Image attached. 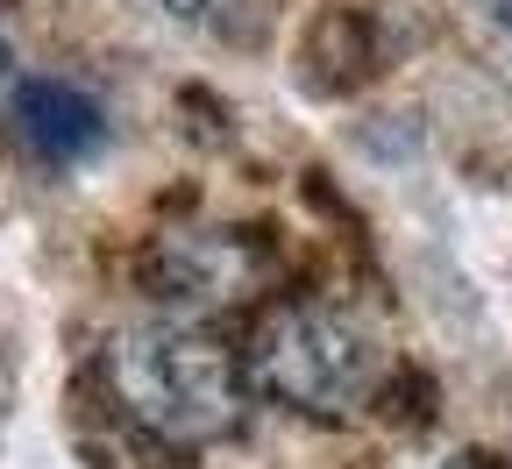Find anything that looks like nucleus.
Returning a JSON list of instances; mask_svg holds the SVG:
<instances>
[{"mask_svg":"<svg viewBox=\"0 0 512 469\" xmlns=\"http://www.w3.org/2000/svg\"><path fill=\"white\" fill-rule=\"evenodd\" d=\"M107 384H114V398L128 406V420L143 434L200 448V441H221L242 420L249 370L200 320L150 313V320H128L107 342Z\"/></svg>","mask_w":512,"mask_h":469,"instance_id":"1","label":"nucleus"},{"mask_svg":"<svg viewBox=\"0 0 512 469\" xmlns=\"http://www.w3.org/2000/svg\"><path fill=\"white\" fill-rule=\"evenodd\" d=\"M242 370L264 398H278V406L335 420L370 391V342H363V327L349 313L299 299V306H278L249 334Z\"/></svg>","mask_w":512,"mask_h":469,"instance_id":"2","label":"nucleus"},{"mask_svg":"<svg viewBox=\"0 0 512 469\" xmlns=\"http://www.w3.org/2000/svg\"><path fill=\"white\" fill-rule=\"evenodd\" d=\"M256 271V256L235 235H171L150 249V292L164 299V313H207L228 306Z\"/></svg>","mask_w":512,"mask_h":469,"instance_id":"3","label":"nucleus"},{"mask_svg":"<svg viewBox=\"0 0 512 469\" xmlns=\"http://www.w3.org/2000/svg\"><path fill=\"white\" fill-rule=\"evenodd\" d=\"M8 128L22 136L29 157L43 164H79L107 143V114L93 93H79L72 79H22L8 93Z\"/></svg>","mask_w":512,"mask_h":469,"instance_id":"4","label":"nucleus"},{"mask_svg":"<svg viewBox=\"0 0 512 469\" xmlns=\"http://www.w3.org/2000/svg\"><path fill=\"white\" fill-rule=\"evenodd\" d=\"M157 8H171L178 22H200V15H207V0H157Z\"/></svg>","mask_w":512,"mask_h":469,"instance_id":"5","label":"nucleus"},{"mask_svg":"<svg viewBox=\"0 0 512 469\" xmlns=\"http://www.w3.org/2000/svg\"><path fill=\"white\" fill-rule=\"evenodd\" d=\"M484 8H491V22H498V29L512 36V0H484Z\"/></svg>","mask_w":512,"mask_h":469,"instance_id":"6","label":"nucleus"},{"mask_svg":"<svg viewBox=\"0 0 512 469\" xmlns=\"http://www.w3.org/2000/svg\"><path fill=\"white\" fill-rule=\"evenodd\" d=\"M15 86H22V79L8 72V43H0V93H15Z\"/></svg>","mask_w":512,"mask_h":469,"instance_id":"7","label":"nucleus"},{"mask_svg":"<svg viewBox=\"0 0 512 469\" xmlns=\"http://www.w3.org/2000/svg\"><path fill=\"white\" fill-rule=\"evenodd\" d=\"M448 469H477V462H448Z\"/></svg>","mask_w":512,"mask_h":469,"instance_id":"8","label":"nucleus"}]
</instances>
